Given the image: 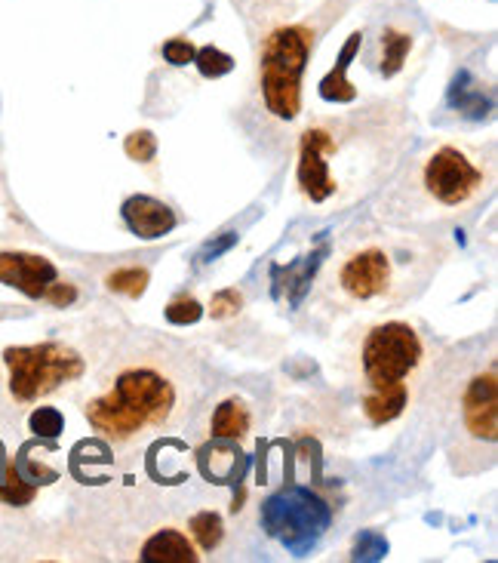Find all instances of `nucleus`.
Instances as JSON below:
<instances>
[{
	"instance_id": "11",
	"label": "nucleus",
	"mask_w": 498,
	"mask_h": 563,
	"mask_svg": "<svg viewBox=\"0 0 498 563\" xmlns=\"http://www.w3.org/2000/svg\"><path fill=\"white\" fill-rule=\"evenodd\" d=\"M120 219L142 240H157L179 225V216L173 213V207H166L163 200H157L151 194H133L123 200Z\"/></svg>"
},
{
	"instance_id": "13",
	"label": "nucleus",
	"mask_w": 498,
	"mask_h": 563,
	"mask_svg": "<svg viewBox=\"0 0 498 563\" xmlns=\"http://www.w3.org/2000/svg\"><path fill=\"white\" fill-rule=\"evenodd\" d=\"M360 44H363V34L354 31V34L348 37V44L342 47V56H339L336 68H332V71L320 80V99H323V102L345 105V102H354V99H357V90L345 80V71H348V65L354 62V56L360 53Z\"/></svg>"
},
{
	"instance_id": "9",
	"label": "nucleus",
	"mask_w": 498,
	"mask_h": 563,
	"mask_svg": "<svg viewBox=\"0 0 498 563\" xmlns=\"http://www.w3.org/2000/svg\"><path fill=\"white\" fill-rule=\"evenodd\" d=\"M329 517V505L305 487H289L280 496H271L262 508V524L268 533L280 536L283 545L296 554H305L314 545Z\"/></svg>"
},
{
	"instance_id": "15",
	"label": "nucleus",
	"mask_w": 498,
	"mask_h": 563,
	"mask_svg": "<svg viewBox=\"0 0 498 563\" xmlns=\"http://www.w3.org/2000/svg\"><path fill=\"white\" fill-rule=\"evenodd\" d=\"M409 50H412V34L388 25L379 34V74L382 77H394L406 65Z\"/></svg>"
},
{
	"instance_id": "23",
	"label": "nucleus",
	"mask_w": 498,
	"mask_h": 563,
	"mask_svg": "<svg viewBox=\"0 0 498 563\" xmlns=\"http://www.w3.org/2000/svg\"><path fill=\"white\" fill-rule=\"evenodd\" d=\"M163 59L170 62V65H176V68H182V65H188V62H194V53H197V47L191 44L188 37H173V40H166L163 44Z\"/></svg>"
},
{
	"instance_id": "21",
	"label": "nucleus",
	"mask_w": 498,
	"mask_h": 563,
	"mask_svg": "<svg viewBox=\"0 0 498 563\" xmlns=\"http://www.w3.org/2000/svg\"><path fill=\"white\" fill-rule=\"evenodd\" d=\"M203 317V305L194 299V296H182V299H173L166 305V320L176 327H188V324H197Z\"/></svg>"
},
{
	"instance_id": "8",
	"label": "nucleus",
	"mask_w": 498,
	"mask_h": 563,
	"mask_svg": "<svg viewBox=\"0 0 498 563\" xmlns=\"http://www.w3.org/2000/svg\"><path fill=\"white\" fill-rule=\"evenodd\" d=\"M4 364L10 373V397L22 407L37 404V400H44L59 388L87 376V360L65 342L13 345L4 351Z\"/></svg>"
},
{
	"instance_id": "5",
	"label": "nucleus",
	"mask_w": 498,
	"mask_h": 563,
	"mask_svg": "<svg viewBox=\"0 0 498 563\" xmlns=\"http://www.w3.org/2000/svg\"><path fill=\"white\" fill-rule=\"evenodd\" d=\"M360 410L372 428L397 422L419 397L431 373V348L406 320L372 324L357 342Z\"/></svg>"
},
{
	"instance_id": "18",
	"label": "nucleus",
	"mask_w": 498,
	"mask_h": 563,
	"mask_svg": "<svg viewBox=\"0 0 498 563\" xmlns=\"http://www.w3.org/2000/svg\"><path fill=\"white\" fill-rule=\"evenodd\" d=\"M105 287L111 293H120V296H130V299H139L148 287V268H117L105 277Z\"/></svg>"
},
{
	"instance_id": "22",
	"label": "nucleus",
	"mask_w": 498,
	"mask_h": 563,
	"mask_svg": "<svg viewBox=\"0 0 498 563\" xmlns=\"http://www.w3.org/2000/svg\"><path fill=\"white\" fill-rule=\"evenodd\" d=\"M240 308H243V293H240L237 287L219 290V293L210 299V314H213V320H228V317H234Z\"/></svg>"
},
{
	"instance_id": "20",
	"label": "nucleus",
	"mask_w": 498,
	"mask_h": 563,
	"mask_svg": "<svg viewBox=\"0 0 498 563\" xmlns=\"http://www.w3.org/2000/svg\"><path fill=\"white\" fill-rule=\"evenodd\" d=\"M28 428L37 434V437H59L62 428H65V419L56 407H37L31 416H28Z\"/></svg>"
},
{
	"instance_id": "19",
	"label": "nucleus",
	"mask_w": 498,
	"mask_h": 563,
	"mask_svg": "<svg viewBox=\"0 0 498 563\" xmlns=\"http://www.w3.org/2000/svg\"><path fill=\"white\" fill-rule=\"evenodd\" d=\"M194 65L203 77H210V80H219V77L234 71V59L228 53H222L219 47H200L194 53Z\"/></svg>"
},
{
	"instance_id": "2",
	"label": "nucleus",
	"mask_w": 498,
	"mask_h": 563,
	"mask_svg": "<svg viewBox=\"0 0 498 563\" xmlns=\"http://www.w3.org/2000/svg\"><path fill=\"white\" fill-rule=\"evenodd\" d=\"M443 259L440 240L363 228L332 256L323 293L345 311L400 308L425 293Z\"/></svg>"
},
{
	"instance_id": "14",
	"label": "nucleus",
	"mask_w": 498,
	"mask_h": 563,
	"mask_svg": "<svg viewBox=\"0 0 498 563\" xmlns=\"http://www.w3.org/2000/svg\"><path fill=\"white\" fill-rule=\"evenodd\" d=\"M253 428V410H249L246 400L240 397H228L222 404L213 410V419H210V434L219 437V440H243Z\"/></svg>"
},
{
	"instance_id": "25",
	"label": "nucleus",
	"mask_w": 498,
	"mask_h": 563,
	"mask_svg": "<svg viewBox=\"0 0 498 563\" xmlns=\"http://www.w3.org/2000/svg\"><path fill=\"white\" fill-rule=\"evenodd\" d=\"M53 308H65V305H71L74 299H77V290L71 287V284H62V280H56V284L50 287V293L44 296Z\"/></svg>"
},
{
	"instance_id": "6",
	"label": "nucleus",
	"mask_w": 498,
	"mask_h": 563,
	"mask_svg": "<svg viewBox=\"0 0 498 563\" xmlns=\"http://www.w3.org/2000/svg\"><path fill=\"white\" fill-rule=\"evenodd\" d=\"M449 407L452 471L468 477L492 468L498 444V373L492 354L455 379Z\"/></svg>"
},
{
	"instance_id": "1",
	"label": "nucleus",
	"mask_w": 498,
	"mask_h": 563,
	"mask_svg": "<svg viewBox=\"0 0 498 563\" xmlns=\"http://www.w3.org/2000/svg\"><path fill=\"white\" fill-rule=\"evenodd\" d=\"M406 136V114L388 105L314 117L296 148L299 194L314 207L363 194L388 173Z\"/></svg>"
},
{
	"instance_id": "16",
	"label": "nucleus",
	"mask_w": 498,
	"mask_h": 563,
	"mask_svg": "<svg viewBox=\"0 0 498 563\" xmlns=\"http://www.w3.org/2000/svg\"><path fill=\"white\" fill-rule=\"evenodd\" d=\"M188 530H191V542L200 548V551H216L225 539V524L216 511H197L191 520H188Z\"/></svg>"
},
{
	"instance_id": "12",
	"label": "nucleus",
	"mask_w": 498,
	"mask_h": 563,
	"mask_svg": "<svg viewBox=\"0 0 498 563\" xmlns=\"http://www.w3.org/2000/svg\"><path fill=\"white\" fill-rule=\"evenodd\" d=\"M139 557L148 563H194L200 554L188 533H182L179 527H160L145 539Z\"/></svg>"
},
{
	"instance_id": "10",
	"label": "nucleus",
	"mask_w": 498,
	"mask_h": 563,
	"mask_svg": "<svg viewBox=\"0 0 498 563\" xmlns=\"http://www.w3.org/2000/svg\"><path fill=\"white\" fill-rule=\"evenodd\" d=\"M56 280H59V268L47 256L22 253V250L0 253V284L19 290L28 299H44Z\"/></svg>"
},
{
	"instance_id": "3",
	"label": "nucleus",
	"mask_w": 498,
	"mask_h": 563,
	"mask_svg": "<svg viewBox=\"0 0 498 563\" xmlns=\"http://www.w3.org/2000/svg\"><path fill=\"white\" fill-rule=\"evenodd\" d=\"M188 379L160 351L120 357L102 376L96 394L83 400V419L117 447L179 425L188 416Z\"/></svg>"
},
{
	"instance_id": "26",
	"label": "nucleus",
	"mask_w": 498,
	"mask_h": 563,
	"mask_svg": "<svg viewBox=\"0 0 498 563\" xmlns=\"http://www.w3.org/2000/svg\"><path fill=\"white\" fill-rule=\"evenodd\" d=\"M0 148H4V142H0Z\"/></svg>"
},
{
	"instance_id": "4",
	"label": "nucleus",
	"mask_w": 498,
	"mask_h": 563,
	"mask_svg": "<svg viewBox=\"0 0 498 563\" xmlns=\"http://www.w3.org/2000/svg\"><path fill=\"white\" fill-rule=\"evenodd\" d=\"M495 185L492 145L443 139L412 157L394 188L382 197L379 216L391 225H428L468 216Z\"/></svg>"
},
{
	"instance_id": "7",
	"label": "nucleus",
	"mask_w": 498,
	"mask_h": 563,
	"mask_svg": "<svg viewBox=\"0 0 498 563\" xmlns=\"http://www.w3.org/2000/svg\"><path fill=\"white\" fill-rule=\"evenodd\" d=\"M314 28L311 25H280L274 28L259 50V90L265 111L293 124L302 114V74L314 53Z\"/></svg>"
},
{
	"instance_id": "17",
	"label": "nucleus",
	"mask_w": 498,
	"mask_h": 563,
	"mask_svg": "<svg viewBox=\"0 0 498 563\" xmlns=\"http://www.w3.org/2000/svg\"><path fill=\"white\" fill-rule=\"evenodd\" d=\"M34 499V487L25 484L22 474L16 471V465L7 459L4 447H0V502L7 505H28Z\"/></svg>"
},
{
	"instance_id": "24",
	"label": "nucleus",
	"mask_w": 498,
	"mask_h": 563,
	"mask_svg": "<svg viewBox=\"0 0 498 563\" xmlns=\"http://www.w3.org/2000/svg\"><path fill=\"white\" fill-rule=\"evenodd\" d=\"M123 151H127L133 160H139V164H151L154 160V154H157V139L151 136V133H133L130 139H127V145H123Z\"/></svg>"
}]
</instances>
